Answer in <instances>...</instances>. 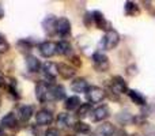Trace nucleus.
I'll list each match as a JSON object with an SVG mask.
<instances>
[{
    "instance_id": "f257e3e1",
    "label": "nucleus",
    "mask_w": 155,
    "mask_h": 136,
    "mask_svg": "<svg viewBox=\"0 0 155 136\" xmlns=\"http://www.w3.org/2000/svg\"><path fill=\"white\" fill-rule=\"evenodd\" d=\"M118 42H120V34L113 29L107 30L105 37H104V40H102V45H104L105 49H107V51L114 49L116 46L118 45Z\"/></svg>"
},
{
    "instance_id": "f03ea898",
    "label": "nucleus",
    "mask_w": 155,
    "mask_h": 136,
    "mask_svg": "<svg viewBox=\"0 0 155 136\" xmlns=\"http://www.w3.org/2000/svg\"><path fill=\"white\" fill-rule=\"evenodd\" d=\"M35 95H37V99L40 102H46L51 98H53L52 88H49L48 85H45V83H38L35 86Z\"/></svg>"
},
{
    "instance_id": "7ed1b4c3",
    "label": "nucleus",
    "mask_w": 155,
    "mask_h": 136,
    "mask_svg": "<svg viewBox=\"0 0 155 136\" xmlns=\"http://www.w3.org/2000/svg\"><path fill=\"white\" fill-rule=\"evenodd\" d=\"M93 64H94V68L98 72H105L109 68V59L104 53L97 52V53L93 55Z\"/></svg>"
},
{
    "instance_id": "20e7f679",
    "label": "nucleus",
    "mask_w": 155,
    "mask_h": 136,
    "mask_svg": "<svg viewBox=\"0 0 155 136\" xmlns=\"http://www.w3.org/2000/svg\"><path fill=\"white\" fill-rule=\"evenodd\" d=\"M86 94H87V99L90 102H93V104L101 102L105 97V91L102 90L101 87H98V86H91V87H88Z\"/></svg>"
},
{
    "instance_id": "39448f33",
    "label": "nucleus",
    "mask_w": 155,
    "mask_h": 136,
    "mask_svg": "<svg viewBox=\"0 0 155 136\" xmlns=\"http://www.w3.org/2000/svg\"><path fill=\"white\" fill-rule=\"evenodd\" d=\"M38 51H40L41 56L44 57H52L57 53V44L51 42V41H45V42L40 44L38 46Z\"/></svg>"
},
{
    "instance_id": "423d86ee",
    "label": "nucleus",
    "mask_w": 155,
    "mask_h": 136,
    "mask_svg": "<svg viewBox=\"0 0 155 136\" xmlns=\"http://www.w3.org/2000/svg\"><path fill=\"white\" fill-rule=\"evenodd\" d=\"M56 32L59 33L61 37H64V35H68L71 33V23L70 21H68L67 18H60L57 19L56 22Z\"/></svg>"
},
{
    "instance_id": "0eeeda50",
    "label": "nucleus",
    "mask_w": 155,
    "mask_h": 136,
    "mask_svg": "<svg viewBox=\"0 0 155 136\" xmlns=\"http://www.w3.org/2000/svg\"><path fill=\"white\" fill-rule=\"evenodd\" d=\"M35 121H37L38 125H49V124H52V121H53V116H52L51 112H48V110L42 109L40 110V112L35 114Z\"/></svg>"
},
{
    "instance_id": "6e6552de",
    "label": "nucleus",
    "mask_w": 155,
    "mask_h": 136,
    "mask_svg": "<svg viewBox=\"0 0 155 136\" xmlns=\"http://www.w3.org/2000/svg\"><path fill=\"white\" fill-rule=\"evenodd\" d=\"M112 90L117 94L128 93V87H127V82L121 76H114L112 79Z\"/></svg>"
},
{
    "instance_id": "1a4fd4ad",
    "label": "nucleus",
    "mask_w": 155,
    "mask_h": 136,
    "mask_svg": "<svg viewBox=\"0 0 155 136\" xmlns=\"http://www.w3.org/2000/svg\"><path fill=\"white\" fill-rule=\"evenodd\" d=\"M110 116V112H109V108L106 105H101V106L95 108L93 110V120L94 121H102L105 118H107Z\"/></svg>"
},
{
    "instance_id": "9d476101",
    "label": "nucleus",
    "mask_w": 155,
    "mask_h": 136,
    "mask_svg": "<svg viewBox=\"0 0 155 136\" xmlns=\"http://www.w3.org/2000/svg\"><path fill=\"white\" fill-rule=\"evenodd\" d=\"M113 134H114V127L110 123H105L97 128L93 136H113Z\"/></svg>"
},
{
    "instance_id": "9b49d317",
    "label": "nucleus",
    "mask_w": 155,
    "mask_h": 136,
    "mask_svg": "<svg viewBox=\"0 0 155 136\" xmlns=\"http://www.w3.org/2000/svg\"><path fill=\"white\" fill-rule=\"evenodd\" d=\"M56 22H57V19H54V16H46L45 19H44V22H42V27H44V30H45V33L46 34H53L54 32H56Z\"/></svg>"
},
{
    "instance_id": "f8f14e48",
    "label": "nucleus",
    "mask_w": 155,
    "mask_h": 136,
    "mask_svg": "<svg viewBox=\"0 0 155 136\" xmlns=\"http://www.w3.org/2000/svg\"><path fill=\"white\" fill-rule=\"evenodd\" d=\"M71 88H72V91H75V93H86L88 88L87 82H86V79H83V78H78V79L71 82Z\"/></svg>"
},
{
    "instance_id": "ddd939ff",
    "label": "nucleus",
    "mask_w": 155,
    "mask_h": 136,
    "mask_svg": "<svg viewBox=\"0 0 155 136\" xmlns=\"http://www.w3.org/2000/svg\"><path fill=\"white\" fill-rule=\"evenodd\" d=\"M16 124H18V120H16V116L14 114V113H8V114H5L4 117L2 118V124L0 125L3 127V128H15Z\"/></svg>"
},
{
    "instance_id": "4468645a",
    "label": "nucleus",
    "mask_w": 155,
    "mask_h": 136,
    "mask_svg": "<svg viewBox=\"0 0 155 136\" xmlns=\"http://www.w3.org/2000/svg\"><path fill=\"white\" fill-rule=\"evenodd\" d=\"M91 15V19L94 21V23H95V26L98 27V29H106V21H105L104 15H102L99 11H93V12H90Z\"/></svg>"
},
{
    "instance_id": "2eb2a0df",
    "label": "nucleus",
    "mask_w": 155,
    "mask_h": 136,
    "mask_svg": "<svg viewBox=\"0 0 155 136\" xmlns=\"http://www.w3.org/2000/svg\"><path fill=\"white\" fill-rule=\"evenodd\" d=\"M26 67L29 69V72H38L41 68V63L37 57L34 56H27L26 57Z\"/></svg>"
},
{
    "instance_id": "dca6fc26",
    "label": "nucleus",
    "mask_w": 155,
    "mask_h": 136,
    "mask_svg": "<svg viewBox=\"0 0 155 136\" xmlns=\"http://www.w3.org/2000/svg\"><path fill=\"white\" fill-rule=\"evenodd\" d=\"M44 72L48 78H54L59 74V65L53 61H48L44 64Z\"/></svg>"
},
{
    "instance_id": "f3484780",
    "label": "nucleus",
    "mask_w": 155,
    "mask_h": 136,
    "mask_svg": "<svg viewBox=\"0 0 155 136\" xmlns=\"http://www.w3.org/2000/svg\"><path fill=\"white\" fill-rule=\"evenodd\" d=\"M57 53L63 55V56H71L72 55V46L67 41H60L57 44Z\"/></svg>"
},
{
    "instance_id": "a211bd4d",
    "label": "nucleus",
    "mask_w": 155,
    "mask_h": 136,
    "mask_svg": "<svg viewBox=\"0 0 155 136\" xmlns=\"http://www.w3.org/2000/svg\"><path fill=\"white\" fill-rule=\"evenodd\" d=\"M59 74L61 75V78L64 79H71V78L75 75V69L71 65H67V64H60L59 65Z\"/></svg>"
},
{
    "instance_id": "6ab92c4d",
    "label": "nucleus",
    "mask_w": 155,
    "mask_h": 136,
    "mask_svg": "<svg viewBox=\"0 0 155 136\" xmlns=\"http://www.w3.org/2000/svg\"><path fill=\"white\" fill-rule=\"evenodd\" d=\"M80 106V99H79V97H76V95H72V97H70V98H67L65 99V104H64V108L67 110H76Z\"/></svg>"
},
{
    "instance_id": "aec40b11",
    "label": "nucleus",
    "mask_w": 155,
    "mask_h": 136,
    "mask_svg": "<svg viewBox=\"0 0 155 136\" xmlns=\"http://www.w3.org/2000/svg\"><path fill=\"white\" fill-rule=\"evenodd\" d=\"M128 95L129 98L134 101V104L136 105H140V106H143V105H146V98L142 95V94L139 93V91H135V90H128Z\"/></svg>"
},
{
    "instance_id": "412c9836",
    "label": "nucleus",
    "mask_w": 155,
    "mask_h": 136,
    "mask_svg": "<svg viewBox=\"0 0 155 136\" xmlns=\"http://www.w3.org/2000/svg\"><path fill=\"white\" fill-rule=\"evenodd\" d=\"M57 125H60L61 128H70L72 125L71 123V116L67 114V113H60L57 116Z\"/></svg>"
},
{
    "instance_id": "4be33fe9",
    "label": "nucleus",
    "mask_w": 155,
    "mask_h": 136,
    "mask_svg": "<svg viewBox=\"0 0 155 136\" xmlns=\"http://www.w3.org/2000/svg\"><path fill=\"white\" fill-rule=\"evenodd\" d=\"M31 116H33V106H29V105L21 106V109H19V117H21L22 121L30 120Z\"/></svg>"
},
{
    "instance_id": "5701e85b",
    "label": "nucleus",
    "mask_w": 155,
    "mask_h": 136,
    "mask_svg": "<svg viewBox=\"0 0 155 136\" xmlns=\"http://www.w3.org/2000/svg\"><path fill=\"white\" fill-rule=\"evenodd\" d=\"M52 93H53V98L54 99H63L65 98V88L61 85H56L52 88Z\"/></svg>"
},
{
    "instance_id": "b1692460",
    "label": "nucleus",
    "mask_w": 155,
    "mask_h": 136,
    "mask_svg": "<svg viewBox=\"0 0 155 136\" xmlns=\"http://www.w3.org/2000/svg\"><path fill=\"white\" fill-rule=\"evenodd\" d=\"M125 14L129 16L137 15V14H139V7H137L134 2H127L125 3Z\"/></svg>"
},
{
    "instance_id": "393cba45",
    "label": "nucleus",
    "mask_w": 155,
    "mask_h": 136,
    "mask_svg": "<svg viewBox=\"0 0 155 136\" xmlns=\"http://www.w3.org/2000/svg\"><path fill=\"white\" fill-rule=\"evenodd\" d=\"M74 129L78 134H88L90 132V125L83 123V121H78V123L74 124Z\"/></svg>"
},
{
    "instance_id": "a878e982",
    "label": "nucleus",
    "mask_w": 155,
    "mask_h": 136,
    "mask_svg": "<svg viewBox=\"0 0 155 136\" xmlns=\"http://www.w3.org/2000/svg\"><path fill=\"white\" fill-rule=\"evenodd\" d=\"M90 105L88 104H83L79 106V109H78V116L79 117H86V116L88 114V112H90Z\"/></svg>"
},
{
    "instance_id": "bb28decb",
    "label": "nucleus",
    "mask_w": 155,
    "mask_h": 136,
    "mask_svg": "<svg viewBox=\"0 0 155 136\" xmlns=\"http://www.w3.org/2000/svg\"><path fill=\"white\" fill-rule=\"evenodd\" d=\"M8 49H10V44H8L7 40L0 34V53H5Z\"/></svg>"
},
{
    "instance_id": "cd10ccee",
    "label": "nucleus",
    "mask_w": 155,
    "mask_h": 136,
    "mask_svg": "<svg viewBox=\"0 0 155 136\" xmlns=\"http://www.w3.org/2000/svg\"><path fill=\"white\" fill-rule=\"evenodd\" d=\"M45 136H61L60 135V131L56 128H49L48 131L45 132Z\"/></svg>"
},
{
    "instance_id": "c85d7f7f",
    "label": "nucleus",
    "mask_w": 155,
    "mask_h": 136,
    "mask_svg": "<svg viewBox=\"0 0 155 136\" xmlns=\"http://www.w3.org/2000/svg\"><path fill=\"white\" fill-rule=\"evenodd\" d=\"M116 136H127V132L124 129H118V131H116Z\"/></svg>"
},
{
    "instance_id": "c756f323",
    "label": "nucleus",
    "mask_w": 155,
    "mask_h": 136,
    "mask_svg": "<svg viewBox=\"0 0 155 136\" xmlns=\"http://www.w3.org/2000/svg\"><path fill=\"white\" fill-rule=\"evenodd\" d=\"M4 16V10H3V7H2V4H0V19Z\"/></svg>"
},
{
    "instance_id": "7c9ffc66",
    "label": "nucleus",
    "mask_w": 155,
    "mask_h": 136,
    "mask_svg": "<svg viewBox=\"0 0 155 136\" xmlns=\"http://www.w3.org/2000/svg\"><path fill=\"white\" fill-rule=\"evenodd\" d=\"M0 136H5V132H4V128L0 125Z\"/></svg>"
},
{
    "instance_id": "2f4dec72",
    "label": "nucleus",
    "mask_w": 155,
    "mask_h": 136,
    "mask_svg": "<svg viewBox=\"0 0 155 136\" xmlns=\"http://www.w3.org/2000/svg\"><path fill=\"white\" fill-rule=\"evenodd\" d=\"M2 83H3V82H2V78H0V86H2Z\"/></svg>"
},
{
    "instance_id": "473e14b6",
    "label": "nucleus",
    "mask_w": 155,
    "mask_h": 136,
    "mask_svg": "<svg viewBox=\"0 0 155 136\" xmlns=\"http://www.w3.org/2000/svg\"><path fill=\"white\" fill-rule=\"evenodd\" d=\"M67 136H74V135H67Z\"/></svg>"
}]
</instances>
